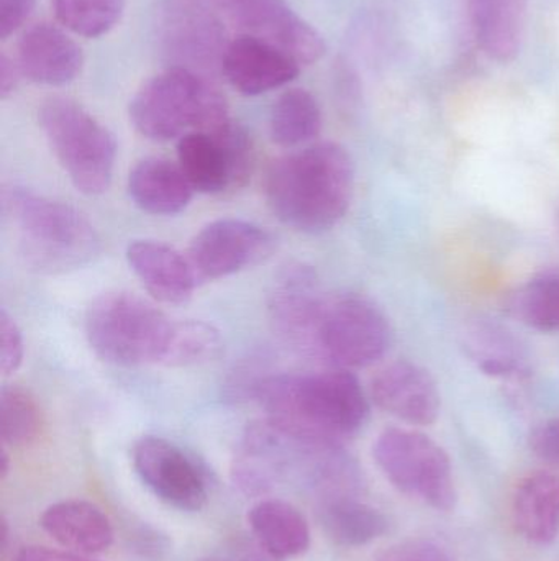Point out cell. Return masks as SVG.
<instances>
[{
	"label": "cell",
	"mask_w": 559,
	"mask_h": 561,
	"mask_svg": "<svg viewBox=\"0 0 559 561\" xmlns=\"http://www.w3.org/2000/svg\"><path fill=\"white\" fill-rule=\"evenodd\" d=\"M2 216L26 266L45 275L82 268L101 253V237L84 214L51 197L12 186L2 193Z\"/></svg>",
	"instance_id": "cell-3"
},
{
	"label": "cell",
	"mask_w": 559,
	"mask_h": 561,
	"mask_svg": "<svg viewBox=\"0 0 559 561\" xmlns=\"http://www.w3.org/2000/svg\"><path fill=\"white\" fill-rule=\"evenodd\" d=\"M476 42L494 61L508 65L521 53L528 0H468Z\"/></svg>",
	"instance_id": "cell-21"
},
{
	"label": "cell",
	"mask_w": 559,
	"mask_h": 561,
	"mask_svg": "<svg viewBox=\"0 0 559 561\" xmlns=\"http://www.w3.org/2000/svg\"><path fill=\"white\" fill-rule=\"evenodd\" d=\"M353 190V160L331 141L279 158L265 181L266 203L276 219L302 233L334 229L350 209Z\"/></svg>",
	"instance_id": "cell-1"
},
{
	"label": "cell",
	"mask_w": 559,
	"mask_h": 561,
	"mask_svg": "<svg viewBox=\"0 0 559 561\" xmlns=\"http://www.w3.org/2000/svg\"><path fill=\"white\" fill-rule=\"evenodd\" d=\"M325 296L317 273L304 263H292L279 272L268 299L272 329L284 342L311 353L312 335Z\"/></svg>",
	"instance_id": "cell-14"
},
{
	"label": "cell",
	"mask_w": 559,
	"mask_h": 561,
	"mask_svg": "<svg viewBox=\"0 0 559 561\" xmlns=\"http://www.w3.org/2000/svg\"><path fill=\"white\" fill-rule=\"evenodd\" d=\"M248 524L259 546L272 559H295L311 547L307 519L288 501H259L248 513Z\"/></svg>",
	"instance_id": "cell-22"
},
{
	"label": "cell",
	"mask_w": 559,
	"mask_h": 561,
	"mask_svg": "<svg viewBox=\"0 0 559 561\" xmlns=\"http://www.w3.org/2000/svg\"><path fill=\"white\" fill-rule=\"evenodd\" d=\"M125 5L127 0H53V12L69 32L98 38L120 22Z\"/></svg>",
	"instance_id": "cell-29"
},
{
	"label": "cell",
	"mask_w": 559,
	"mask_h": 561,
	"mask_svg": "<svg viewBox=\"0 0 559 561\" xmlns=\"http://www.w3.org/2000/svg\"><path fill=\"white\" fill-rule=\"evenodd\" d=\"M16 62L30 81L59 88L81 75L84 53L65 30L53 23H38L20 38Z\"/></svg>",
	"instance_id": "cell-17"
},
{
	"label": "cell",
	"mask_w": 559,
	"mask_h": 561,
	"mask_svg": "<svg viewBox=\"0 0 559 561\" xmlns=\"http://www.w3.org/2000/svg\"><path fill=\"white\" fill-rule=\"evenodd\" d=\"M135 471L154 496L186 513H197L209 500V473L203 465L166 438L147 435L131 451Z\"/></svg>",
	"instance_id": "cell-11"
},
{
	"label": "cell",
	"mask_w": 559,
	"mask_h": 561,
	"mask_svg": "<svg viewBox=\"0 0 559 561\" xmlns=\"http://www.w3.org/2000/svg\"><path fill=\"white\" fill-rule=\"evenodd\" d=\"M301 62L278 46L253 35H242L226 46L222 75L243 95H261L294 81Z\"/></svg>",
	"instance_id": "cell-16"
},
{
	"label": "cell",
	"mask_w": 559,
	"mask_h": 561,
	"mask_svg": "<svg viewBox=\"0 0 559 561\" xmlns=\"http://www.w3.org/2000/svg\"><path fill=\"white\" fill-rule=\"evenodd\" d=\"M377 561H449L445 552L427 540H410L391 547Z\"/></svg>",
	"instance_id": "cell-32"
},
{
	"label": "cell",
	"mask_w": 559,
	"mask_h": 561,
	"mask_svg": "<svg viewBox=\"0 0 559 561\" xmlns=\"http://www.w3.org/2000/svg\"><path fill=\"white\" fill-rule=\"evenodd\" d=\"M199 561H235V560H229V559H222V557H206V559H200ZM236 561H246L243 560H236Z\"/></svg>",
	"instance_id": "cell-38"
},
{
	"label": "cell",
	"mask_w": 559,
	"mask_h": 561,
	"mask_svg": "<svg viewBox=\"0 0 559 561\" xmlns=\"http://www.w3.org/2000/svg\"><path fill=\"white\" fill-rule=\"evenodd\" d=\"M10 471V457L7 454L5 447L2 448V455H0V478L5 480L7 474Z\"/></svg>",
	"instance_id": "cell-37"
},
{
	"label": "cell",
	"mask_w": 559,
	"mask_h": 561,
	"mask_svg": "<svg viewBox=\"0 0 559 561\" xmlns=\"http://www.w3.org/2000/svg\"><path fill=\"white\" fill-rule=\"evenodd\" d=\"M36 0H0V39L19 32L35 10Z\"/></svg>",
	"instance_id": "cell-34"
},
{
	"label": "cell",
	"mask_w": 559,
	"mask_h": 561,
	"mask_svg": "<svg viewBox=\"0 0 559 561\" xmlns=\"http://www.w3.org/2000/svg\"><path fill=\"white\" fill-rule=\"evenodd\" d=\"M509 309L525 325L540 332L559 330V273H544L512 294Z\"/></svg>",
	"instance_id": "cell-27"
},
{
	"label": "cell",
	"mask_w": 559,
	"mask_h": 561,
	"mask_svg": "<svg viewBox=\"0 0 559 561\" xmlns=\"http://www.w3.org/2000/svg\"><path fill=\"white\" fill-rule=\"evenodd\" d=\"M39 526L53 540L84 556H97L114 543L110 519L88 501H61L43 513Z\"/></svg>",
	"instance_id": "cell-19"
},
{
	"label": "cell",
	"mask_w": 559,
	"mask_h": 561,
	"mask_svg": "<svg viewBox=\"0 0 559 561\" xmlns=\"http://www.w3.org/2000/svg\"><path fill=\"white\" fill-rule=\"evenodd\" d=\"M225 28L200 0H166L161 10L160 43L170 68H183L210 79L222 72Z\"/></svg>",
	"instance_id": "cell-10"
},
{
	"label": "cell",
	"mask_w": 559,
	"mask_h": 561,
	"mask_svg": "<svg viewBox=\"0 0 559 561\" xmlns=\"http://www.w3.org/2000/svg\"><path fill=\"white\" fill-rule=\"evenodd\" d=\"M128 114L138 134L153 141L213 131L232 121L226 99L210 79L183 68H167L148 79L131 99Z\"/></svg>",
	"instance_id": "cell-4"
},
{
	"label": "cell",
	"mask_w": 559,
	"mask_h": 561,
	"mask_svg": "<svg viewBox=\"0 0 559 561\" xmlns=\"http://www.w3.org/2000/svg\"><path fill=\"white\" fill-rule=\"evenodd\" d=\"M317 516L325 534L341 547L366 546L387 530L386 517L357 494L321 497Z\"/></svg>",
	"instance_id": "cell-23"
},
{
	"label": "cell",
	"mask_w": 559,
	"mask_h": 561,
	"mask_svg": "<svg viewBox=\"0 0 559 561\" xmlns=\"http://www.w3.org/2000/svg\"><path fill=\"white\" fill-rule=\"evenodd\" d=\"M20 76L23 75L20 71L19 62L2 53L0 56V98L7 99L15 92Z\"/></svg>",
	"instance_id": "cell-36"
},
{
	"label": "cell",
	"mask_w": 559,
	"mask_h": 561,
	"mask_svg": "<svg viewBox=\"0 0 559 561\" xmlns=\"http://www.w3.org/2000/svg\"><path fill=\"white\" fill-rule=\"evenodd\" d=\"M276 240L265 227L242 219L207 224L190 242L186 256L200 283L229 278L265 262Z\"/></svg>",
	"instance_id": "cell-12"
},
{
	"label": "cell",
	"mask_w": 559,
	"mask_h": 561,
	"mask_svg": "<svg viewBox=\"0 0 559 561\" xmlns=\"http://www.w3.org/2000/svg\"><path fill=\"white\" fill-rule=\"evenodd\" d=\"M196 191L179 164L166 158H144L128 174V194L135 206L151 216H176L186 210Z\"/></svg>",
	"instance_id": "cell-20"
},
{
	"label": "cell",
	"mask_w": 559,
	"mask_h": 561,
	"mask_svg": "<svg viewBox=\"0 0 559 561\" xmlns=\"http://www.w3.org/2000/svg\"><path fill=\"white\" fill-rule=\"evenodd\" d=\"M42 414L28 391L19 386H3L0 391V435L3 445L23 447L38 437Z\"/></svg>",
	"instance_id": "cell-30"
},
{
	"label": "cell",
	"mask_w": 559,
	"mask_h": 561,
	"mask_svg": "<svg viewBox=\"0 0 559 561\" xmlns=\"http://www.w3.org/2000/svg\"><path fill=\"white\" fill-rule=\"evenodd\" d=\"M371 399L387 414L410 425H430L442 408L439 386L427 369L410 362L384 366L371 379Z\"/></svg>",
	"instance_id": "cell-15"
},
{
	"label": "cell",
	"mask_w": 559,
	"mask_h": 561,
	"mask_svg": "<svg viewBox=\"0 0 559 561\" xmlns=\"http://www.w3.org/2000/svg\"><path fill=\"white\" fill-rule=\"evenodd\" d=\"M177 164L197 193L245 186L253 168L252 138L233 121L213 131H189L177 144Z\"/></svg>",
	"instance_id": "cell-9"
},
{
	"label": "cell",
	"mask_w": 559,
	"mask_h": 561,
	"mask_svg": "<svg viewBox=\"0 0 559 561\" xmlns=\"http://www.w3.org/2000/svg\"><path fill=\"white\" fill-rule=\"evenodd\" d=\"M213 3L249 35L272 43L301 65L317 62L327 51L324 36L286 0H213Z\"/></svg>",
	"instance_id": "cell-13"
},
{
	"label": "cell",
	"mask_w": 559,
	"mask_h": 561,
	"mask_svg": "<svg viewBox=\"0 0 559 561\" xmlns=\"http://www.w3.org/2000/svg\"><path fill=\"white\" fill-rule=\"evenodd\" d=\"M373 455L377 467L397 490L420 497L439 511L455 507L452 461L429 435L386 428L377 437Z\"/></svg>",
	"instance_id": "cell-8"
},
{
	"label": "cell",
	"mask_w": 559,
	"mask_h": 561,
	"mask_svg": "<svg viewBox=\"0 0 559 561\" xmlns=\"http://www.w3.org/2000/svg\"><path fill=\"white\" fill-rule=\"evenodd\" d=\"M391 345L386 316L364 297H325L312 335L311 353L334 368L361 369L380 362Z\"/></svg>",
	"instance_id": "cell-7"
},
{
	"label": "cell",
	"mask_w": 559,
	"mask_h": 561,
	"mask_svg": "<svg viewBox=\"0 0 559 561\" xmlns=\"http://www.w3.org/2000/svg\"><path fill=\"white\" fill-rule=\"evenodd\" d=\"M0 368L3 375H13L22 366L25 342L19 323L5 309L0 312Z\"/></svg>",
	"instance_id": "cell-31"
},
{
	"label": "cell",
	"mask_w": 559,
	"mask_h": 561,
	"mask_svg": "<svg viewBox=\"0 0 559 561\" xmlns=\"http://www.w3.org/2000/svg\"><path fill=\"white\" fill-rule=\"evenodd\" d=\"M519 533L535 543H550L559 533V478L537 473L522 481L514 500Z\"/></svg>",
	"instance_id": "cell-24"
},
{
	"label": "cell",
	"mask_w": 559,
	"mask_h": 561,
	"mask_svg": "<svg viewBox=\"0 0 559 561\" xmlns=\"http://www.w3.org/2000/svg\"><path fill=\"white\" fill-rule=\"evenodd\" d=\"M532 450L545 463L559 467V415L535 428L531 437Z\"/></svg>",
	"instance_id": "cell-33"
},
{
	"label": "cell",
	"mask_w": 559,
	"mask_h": 561,
	"mask_svg": "<svg viewBox=\"0 0 559 561\" xmlns=\"http://www.w3.org/2000/svg\"><path fill=\"white\" fill-rule=\"evenodd\" d=\"M322 130V108L317 99L301 88L288 89L272 105L269 131L282 148L311 144Z\"/></svg>",
	"instance_id": "cell-26"
},
{
	"label": "cell",
	"mask_w": 559,
	"mask_h": 561,
	"mask_svg": "<svg viewBox=\"0 0 559 561\" xmlns=\"http://www.w3.org/2000/svg\"><path fill=\"white\" fill-rule=\"evenodd\" d=\"M173 320L137 294L104 293L85 312V336L92 352L117 366L163 363Z\"/></svg>",
	"instance_id": "cell-5"
},
{
	"label": "cell",
	"mask_w": 559,
	"mask_h": 561,
	"mask_svg": "<svg viewBox=\"0 0 559 561\" xmlns=\"http://www.w3.org/2000/svg\"><path fill=\"white\" fill-rule=\"evenodd\" d=\"M253 398L269 421L294 434L335 444L357 434L370 414L363 386L343 368L266 376Z\"/></svg>",
	"instance_id": "cell-2"
},
{
	"label": "cell",
	"mask_w": 559,
	"mask_h": 561,
	"mask_svg": "<svg viewBox=\"0 0 559 561\" xmlns=\"http://www.w3.org/2000/svg\"><path fill=\"white\" fill-rule=\"evenodd\" d=\"M222 346L219 330L210 323L202 320L174 322L161 365L173 366V368L203 365L216 359L222 352Z\"/></svg>",
	"instance_id": "cell-28"
},
{
	"label": "cell",
	"mask_w": 559,
	"mask_h": 561,
	"mask_svg": "<svg viewBox=\"0 0 559 561\" xmlns=\"http://www.w3.org/2000/svg\"><path fill=\"white\" fill-rule=\"evenodd\" d=\"M15 561H101L91 559L84 553L71 552V550H55L48 547H23L15 556Z\"/></svg>",
	"instance_id": "cell-35"
},
{
	"label": "cell",
	"mask_w": 559,
	"mask_h": 561,
	"mask_svg": "<svg viewBox=\"0 0 559 561\" xmlns=\"http://www.w3.org/2000/svg\"><path fill=\"white\" fill-rule=\"evenodd\" d=\"M462 336L466 355L485 375L509 378L524 368L521 343L504 327L478 320L469 323Z\"/></svg>",
	"instance_id": "cell-25"
},
{
	"label": "cell",
	"mask_w": 559,
	"mask_h": 561,
	"mask_svg": "<svg viewBox=\"0 0 559 561\" xmlns=\"http://www.w3.org/2000/svg\"><path fill=\"white\" fill-rule=\"evenodd\" d=\"M38 122L72 186L88 196L104 194L117 160L114 134L81 104L66 98L43 102Z\"/></svg>",
	"instance_id": "cell-6"
},
{
	"label": "cell",
	"mask_w": 559,
	"mask_h": 561,
	"mask_svg": "<svg viewBox=\"0 0 559 561\" xmlns=\"http://www.w3.org/2000/svg\"><path fill=\"white\" fill-rule=\"evenodd\" d=\"M128 266L158 302L180 306L193 297L199 280L186 253L158 240H133L127 247Z\"/></svg>",
	"instance_id": "cell-18"
}]
</instances>
